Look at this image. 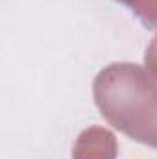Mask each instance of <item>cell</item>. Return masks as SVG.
<instances>
[{"instance_id":"obj_1","label":"cell","mask_w":157,"mask_h":159,"mask_svg":"<svg viewBox=\"0 0 157 159\" xmlns=\"http://www.w3.org/2000/svg\"><path fill=\"white\" fill-rule=\"evenodd\" d=\"M100 115L129 139L157 150V81L135 63H111L92 83Z\"/></svg>"},{"instance_id":"obj_2","label":"cell","mask_w":157,"mask_h":159,"mask_svg":"<svg viewBox=\"0 0 157 159\" xmlns=\"http://www.w3.org/2000/svg\"><path fill=\"white\" fill-rule=\"evenodd\" d=\"M117 154L115 135L102 126H91L81 131L72 148V159H117Z\"/></svg>"},{"instance_id":"obj_3","label":"cell","mask_w":157,"mask_h":159,"mask_svg":"<svg viewBox=\"0 0 157 159\" xmlns=\"http://www.w3.org/2000/svg\"><path fill=\"white\" fill-rule=\"evenodd\" d=\"M128 6L148 28H157V0H117Z\"/></svg>"},{"instance_id":"obj_4","label":"cell","mask_w":157,"mask_h":159,"mask_svg":"<svg viewBox=\"0 0 157 159\" xmlns=\"http://www.w3.org/2000/svg\"><path fill=\"white\" fill-rule=\"evenodd\" d=\"M144 65H146L148 74L157 81V35L150 41V44L144 52Z\"/></svg>"}]
</instances>
